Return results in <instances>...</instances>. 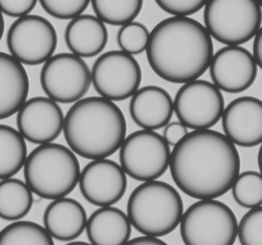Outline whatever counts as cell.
Listing matches in <instances>:
<instances>
[{"label": "cell", "mask_w": 262, "mask_h": 245, "mask_svg": "<svg viewBox=\"0 0 262 245\" xmlns=\"http://www.w3.org/2000/svg\"><path fill=\"white\" fill-rule=\"evenodd\" d=\"M157 4L173 17L186 18L200 12L207 2L203 0H157Z\"/></svg>", "instance_id": "cell-30"}, {"label": "cell", "mask_w": 262, "mask_h": 245, "mask_svg": "<svg viewBox=\"0 0 262 245\" xmlns=\"http://www.w3.org/2000/svg\"><path fill=\"white\" fill-rule=\"evenodd\" d=\"M222 123L225 135L235 146L261 145V100L250 96L236 98L225 108Z\"/></svg>", "instance_id": "cell-16"}, {"label": "cell", "mask_w": 262, "mask_h": 245, "mask_svg": "<svg viewBox=\"0 0 262 245\" xmlns=\"http://www.w3.org/2000/svg\"><path fill=\"white\" fill-rule=\"evenodd\" d=\"M170 146L156 131L141 129L126 137L120 163L126 175L140 182L157 180L169 168Z\"/></svg>", "instance_id": "cell-8"}, {"label": "cell", "mask_w": 262, "mask_h": 245, "mask_svg": "<svg viewBox=\"0 0 262 245\" xmlns=\"http://www.w3.org/2000/svg\"><path fill=\"white\" fill-rule=\"evenodd\" d=\"M146 52L149 66L159 77L184 84L198 80L209 69L213 41L200 21L170 17L151 31Z\"/></svg>", "instance_id": "cell-2"}, {"label": "cell", "mask_w": 262, "mask_h": 245, "mask_svg": "<svg viewBox=\"0 0 262 245\" xmlns=\"http://www.w3.org/2000/svg\"><path fill=\"white\" fill-rule=\"evenodd\" d=\"M188 133V128H186L183 123L171 122L165 126L163 137L169 146H175Z\"/></svg>", "instance_id": "cell-32"}, {"label": "cell", "mask_w": 262, "mask_h": 245, "mask_svg": "<svg viewBox=\"0 0 262 245\" xmlns=\"http://www.w3.org/2000/svg\"><path fill=\"white\" fill-rule=\"evenodd\" d=\"M129 110L137 126L155 131L165 127L172 119L173 101L165 89L159 86H145L133 95Z\"/></svg>", "instance_id": "cell-17"}, {"label": "cell", "mask_w": 262, "mask_h": 245, "mask_svg": "<svg viewBox=\"0 0 262 245\" xmlns=\"http://www.w3.org/2000/svg\"><path fill=\"white\" fill-rule=\"evenodd\" d=\"M211 78L220 91L229 94L246 92L255 83L258 65L253 55L241 46H226L213 55Z\"/></svg>", "instance_id": "cell-14"}, {"label": "cell", "mask_w": 262, "mask_h": 245, "mask_svg": "<svg viewBox=\"0 0 262 245\" xmlns=\"http://www.w3.org/2000/svg\"><path fill=\"white\" fill-rule=\"evenodd\" d=\"M253 57L257 65L262 70V26L254 39Z\"/></svg>", "instance_id": "cell-33"}, {"label": "cell", "mask_w": 262, "mask_h": 245, "mask_svg": "<svg viewBox=\"0 0 262 245\" xmlns=\"http://www.w3.org/2000/svg\"><path fill=\"white\" fill-rule=\"evenodd\" d=\"M5 30V21L4 18H3V13L0 11V41H1L2 38H3V34H4Z\"/></svg>", "instance_id": "cell-35"}, {"label": "cell", "mask_w": 262, "mask_h": 245, "mask_svg": "<svg viewBox=\"0 0 262 245\" xmlns=\"http://www.w3.org/2000/svg\"><path fill=\"white\" fill-rule=\"evenodd\" d=\"M85 230L92 245H125L130 241L132 226L122 210L109 206L91 215Z\"/></svg>", "instance_id": "cell-21"}, {"label": "cell", "mask_w": 262, "mask_h": 245, "mask_svg": "<svg viewBox=\"0 0 262 245\" xmlns=\"http://www.w3.org/2000/svg\"><path fill=\"white\" fill-rule=\"evenodd\" d=\"M64 121V114L58 103L46 97L27 100L16 118L21 137L39 146L56 140L63 131Z\"/></svg>", "instance_id": "cell-15"}, {"label": "cell", "mask_w": 262, "mask_h": 245, "mask_svg": "<svg viewBox=\"0 0 262 245\" xmlns=\"http://www.w3.org/2000/svg\"><path fill=\"white\" fill-rule=\"evenodd\" d=\"M63 132L68 145L77 155L102 160L121 148L127 137V121L113 101L102 97H89L69 109Z\"/></svg>", "instance_id": "cell-3"}, {"label": "cell", "mask_w": 262, "mask_h": 245, "mask_svg": "<svg viewBox=\"0 0 262 245\" xmlns=\"http://www.w3.org/2000/svg\"><path fill=\"white\" fill-rule=\"evenodd\" d=\"M88 215L82 205L74 198L53 200L45 210L43 224L53 239L72 241L82 235Z\"/></svg>", "instance_id": "cell-18"}, {"label": "cell", "mask_w": 262, "mask_h": 245, "mask_svg": "<svg viewBox=\"0 0 262 245\" xmlns=\"http://www.w3.org/2000/svg\"><path fill=\"white\" fill-rule=\"evenodd\" d=\"M40 4L51 16L61 20H72L82 15L89 0H40Z\"/></svg>", "instance_id": "cell-29"}, {"label": "cell", "mask_w": 262, "mask_h": 245, "mask_svg": "<svg viewBox=\"0 0 262 245\" xmlns=\"http://www.w3.org/2000/svg\"><path fill=\"white\" fill-rule=\"evenodd\" d=\"M66 245H92L90 243L84 242V241H71Z\"/></svg>", "instance_id": "cell-37"}, {"label": "cell", "mask_w": 262, "mask_h": 245, "mask_svg": "<svg viewBox=\"0 0 262 245\" xmlns=\"http://www.w3.org/2000/svg\"><path fill=\"white\" fill-rule=\"evenodd\" d=\"M258 167H259L260 169V173L262 175V144L261 145V147H260L259 152H258Z\"/></svg>", "instance_id": "cell-36"}, {"label": "cell", "mask_w": 262, "mask_h": 245, "mask_svg": "<svg viewBox=\"0 0 262 245\" xmlns=\"http://www.w3.org/2000/svg\"><path fill=\"white\" fill-rule=\"evenodd\" d=\"M169 169L174 183L198 200L216 199L231 190L240 174L236 146L213 129L189 132L171 152Z\"/></svg>", "instance_id": "cell-1"}, {"label": "cell", "mask_w": 262, "mask_h": 245, "mask_svg": "<svg viewBox=\"0 0 262 245\" xmlns=\"http://www.w3.org/2000/svg\"><path fill=\"white\" fill-rule=\"evenodd\" d=\"M125 245H169L159 238L143 236L130 240Z\"/></svg>", "instance_id": "cell-34"}, {"label": "cell", "mask_w": 262, "mask_h": 245, "mask_svg": "<svg viewBox=\"0 0 262 245\" xmlns=\"http://www.w3.org/2000/svg\"><path fill=\"white\" fill-rule=\"evenodd\" d=\"M204 9L205 28L227 46H239L255 38L261 27L262 9L255 0H212Z\"/></svg>", "instance_id": "cell-6"}, {"label": "cell", "mask_w": 262, "mask_h": 245, "mask_svg": "<svg viewBox=\"0 0 262 245\" xmlns=\"http://www.w3.org/2000/svg\"><path fill=\"white\" fill-rule=\"evenodd\" d=\"M97 18L104 24L123 26L132 23L143 9L142 0H92Z\"/></svg>", "instance_id": "cell-24"}, {"label": "cell", "mask_w": 262, "mask_h": 245, "mask_svg": "<svg viewBox=\"0 0 262 245\" xmlns=\"http://www.w3.org/2000/svg\"><path fill=\"white\" fill-rule=\"evenodd\" d=\"M6 41L10 55L21 64L39 65L53 56L58 35L53 25L44 17L28 15L12 23Z\"/></svg>", "instance_id": "cell-10"}, {"label": "cell", "mask_w": 262, "mask_h": 245, "mask_svg": "<svg viewBox=\"0 0 262 245\" xmlns=\"http://www.w3.org/2000/svg\"><path fill=\"white\" fill-rule=\"evenodd\" d=\"M27 157L26 140L19 132L0 124V180L16 175L24 167Z\"/></svg>", "instance_id": "cell-23"}, {"label": "cell", "mask_w": 262, "mask_h": 245, "mask_svg": "<svg viewBox=\"0 0 262 245\" xmlns=\"http://www.w3.org/2000/svg\"><path fill=\"white\" fill-rule=\"evenodd\" d=\"M64 40L74 55L81 58H93L105 49L108 41V31L96 15L82 14L68 24Z\"/></svg>", "instance_id": "cell-20"}, {"label": "cell", "mask_w": 262, "mask_h": 245, "mask_svg": "<svg viewBox=\"0 0 262 245\" xmlns=\"http://www.w3.org/2000/svg\"><path fill=\"white\" fill-rule=\"evenodd\" d=\"M141 67L135 58L122 51L100 55L92 69V83L100 97L122 101L132 98L140 89Z\"/></svg>", "instance_id": "cell-11"}, {"label": "cell", "mask_w": 262, "mask_h": 245, "mask_svg": "<svg viewBox=\"0 0 262 245\" xmlns=\"http://www.w3.org/2000/svg\"><path fill=\"white\" fill-rule=\"evenodd\" d=\"M33 195L26 183L18 179L0 181V218L18 221L30 212Z\"/></svg>", "instance_id": "cell-22"}, {"label": "cell", "mask_w": 262, "mask_h": 245, "mask_svg": "<svg viewBox=\"0 0 262 245\" xmlns=\"http://www.w3.org/2000/svg\"><path fill=\"white\" fill-rule=\"evenodd\" d=\"M81 172L75 152L58 143L40 145L24 166L25 180L32 193L49 200L69 195L79 183Z\"/></svg>", "instance_id": "cell-5"}, {"label": "cell", "mask_w": 262, "mask_h": 245, "mask_svg": "<svg viewBox=\"0 0 262 245\" xmlns=\"http://www.w3.org/2000/svg\"><path fill=\"white\" fill-rule=\"evenodd\" d=\"M259 3H260V5H261V9H262V0H261V1L259 2Z\"/></svg>", "instance_id": "cell-38"}, {"label": "cell", "mask_w": 262, "mask_h": 245, "mask_svg": "<svg viewBox=\"0 0 262 245\" xmlns=\"http://www.w3.org/2000/svg\"><path fill=\"white\" fill-rule=\"evenodd\" d=\"M78 184L81 195L89 203L100 208L109 207L124 197L127 175L113 160H92L81 171Z\"/></svg>", "instance_id": "cell-13"}, {"label": "cell", "mask_w": 262, "mask_h": 245, "mask_svg": "<svg viewBox=\"0 0 262 245\" xmlns=\"http://www.w3.org/2000/svg\"><path fill=\"white\" fill-rule=\"evenodd\" d=\"M40 82L52 101L75 104L83 99L90 89L92 71L83 58L74 54H57L43 65Z\"/></svg>", "instance_id": "cell-9"}, {"label": "cell", "mask_w": 262, "mask_h": 245, "mask_svg": "<svg viewBox=\"0 0 262 245\" xmlns=\"http://www.w3.org/2000/svg\"><path fill=\"white\" fill-rule=\"evenodd\" d=\"M29 79L23 64L0 52V120L18 113L27 101Z\"/></svg>", "instance_id": "cell-19"}, {"label": "cell", "mask_w": 262, "mask_h": 245, "mask_svg": "<svg viewBox=\"0 0 262 245\" xmlns=\"http://www.w3.org/2000/svg\"><path fill=\"white\" fill-rule=\"evenodd\" d=\"M237 204L246 209L262 206V175L255 171H246L237 177L232 188Z\"/></svg>", "instance_id": "cell-26"}, {"label": "cell", "mask_w": 262, "mask_h": 245, "mask_svg": "<svg viewBox=\"0 0 262 245\" xmlns=\"http://www.w3.org/2000/svg\"><path fill=\"white\" fill-rule=\"evenodd\" d=\"M184 214L178 191L165 182H145L129 197L127 217L131 226L144 236L160 238L173 232Z\"/></svg>", "instance_id": "cell-4"}, {"label": "cell", "mask_w": 262, "mask_h": 245, "mask_svg": "<svg viewBox=\"0 0 262 245\" xmlns=\"http://www.w3.org/2000/svg\"><path fill=\"white\" fill-rule=\"evenodd\" d=\"M149 32L143 23L132 21L121 26L117 35V41L121 51L132 55H138L146 50Z\"/></svg>", "instance_id": "cell-27"}, {"label": "cell", "mask_w": 262, "mask_h": 245, "mask_svg": "<svg viewBox=\"0 0 262 245\" xmlns=\"http://www.w3.org/2000/svg\"><path fill=\"white\" fill-rule=\"evenodd\" d=\"M238 237L242 245H262V206L250 209L242 218Z\"/></svg>", "instance_id": "cell-28"}, {"label": "cell", "mask_w": 262, "mask_h": 245, "mask_svg": "<svg viewBox=\"0 0 262 245\" xmlns=\"http://www.w3.org/2000/svg\"><path fill=\"white\" fill-rule=\"evenodd\" d=\"M0 232H1V231H0Z\"/></svg>", "instance_id": "cell-39"}, {"label": "cell", "mask_w": 262, "mask_h": 245, "mask_svg": "<svg viewBox=\"0 0 262 245\" xmlns=\"http://www.w3.org/2000/svg\"><path fill=\"white\" fill-rule=\"evenodd\" d=\"M238 222L233 211L215 199L199 200L184 212L180 235L185 245H233Z\"/></svg>", "instance_id": "cell-7"}, {"label": "cell", "mask_w": 262, "mask_h": 245, "mask_svg": "<svg viewBox=\"0 0 262 245\" xmlns=\"http://www.w3.org/2000/svg\"><path fill=\"white\" fill-rule=\"evenodd\" d=\"M37 3L36 0H0V11L8 16L19 18L29 15Z\"/></svg>", "instance_id": "cell-31"}, {"label": "cell", "mask_w": 262, "mask_h": 245, "mask_svg": "<svg viewBox=\"0 0 262 245\" xmlns=\"http://www.w3.org/2000/svg\"><path fill=\"white\" fill-rule=\"evenodd\" d=\"M174 112L186 128L210 129L223 118L225 100L221 91L205 80L183 84L173 101Z\"/></svg>", "instance_id": "cell-12"}, {"label": "cell", "mask_w": 262, "mask_h": 245, "mask_svg": "<svg viewBox=\"0 0 262 245\" xmlns=\"http://www.w3.org/2000/svg\"><path fill=\"white\" fill-rule=\"evenodd\" d=\"M0 245H55L44 227L29 221L12 222L0 232Z\"/></svg>", "instance_id": "cell-25"}]
</instances>
